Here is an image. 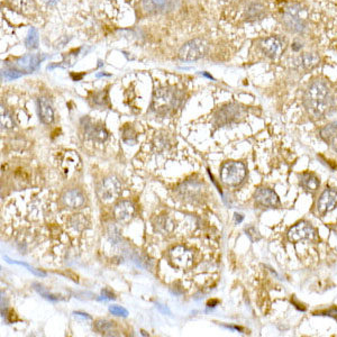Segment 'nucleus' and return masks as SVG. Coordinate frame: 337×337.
<instances>
[{
  "mask_svg": "<svg viewBox=\"0 0 337 337\" xmlns=\"http://www.w3.org/2000/svg\"><path fill=\"white\" fill-rule=\"evenodd\" d=\"M303 106L311 117L324 118L334 106V96L330 85L322 80L312 81L303 94Z\"/></svg>",
  "mask_w": 337,
  "mask_h": 337,
  "instance_id": "nucleus-1",
  "label": "nucleus"
},
{
  "mask_svg": "<svg viewBox=\"0 0 337 337\" xmlns=\"http://www.w3.org/2000/svg\"><path fill=\"white\" fill-rule=\"evenodd\" d=\"M183 101V94L181 91L174 88H162L156 90L152 102V108L158 115H166L174 112L181 106Z\"/></svg>",
  "mask_w": 337,
  "mask_h": 337,
  "instance_id": "nucleus-2",
  "label": "nucleus"
},
{
  "mask_svg": "<svg viewBox=\"0 0 337 337\" xmlns=\"http://www.w3.org/2000/svg\"><path fill=\"white\" fill-rule=\"evenodd\" d=\"M282 24L288 31L293 33H303L307 30V22L303 9L298 3H289L282 13Z\"/></svg>",
  "mask_w": 337,
  "mask_h": 337,
  "instance_id": "nucleus-3",
  "label": "nucleus"
},
{
  "mask_svg": "<svg viewBox=\"0 0 337 337\" xmlns=\"http://www.w3.org/2000/svg\"><path fill=\"white\" fill-rule=\"evenodd\" d=\"M246 168L242 162L228 161L220 168V179L223 183L229 187H236L244 181Z\"/></svg>",
  "mask_w": 337,
  "mask_h": 337,
  "instance_id": "nucleus-4",
  "label": "nucleus"
},
{
  "mask_svg": "<svg viewBox=\"0 0 337 337\" xmlns=\"http://www.w3.org/2000/svg\"><path fill=\"white\" fill-rule=\"evenodd\" d=\"M246 110L241 105L228 104L220 108L215 115V124L217 126H227L238 123L245 117Z\"/></svg>",
  "mask_w": 337,
  "mask_h": 337,
  "instance_id": "nucleus-5",
  "label": "nucleus"
},
{
  "mask_svg": "<svg viewBox=\"0 0 337 337\" xmlns=\"http://www.w3.org/2000/svg\"><path fill=\"white\" fill-rule=\"evenodd\" d=\"M122 194V183L116 176H108L105 178L99 183L97 188V195L100 200L110 203L115 199H117Z\"/></svg>",
  "mask_w": 337,
  "mask_h": 337,
  "instance_id": "nucleus-6",
  "label": "nucleus"
},
{
  "mask_svg": "<svg viewBox=\"0 0 337 337\" xmlns=\"http://www.w3.org/2000/svg\"><path fill=\"white\" fill-rule=\"evenodd\" d=\"M207 43L201 39H195L187 42L180 48L179 57L182 61H197L206 55Z\"/></svg>",
  "mask_w": 337,
  "mask_h": 337,
  "instance_id": "nucleus-7",
  "label": "nucleus"
},
{
  "mask_svg": "<svg viewBox=\"0 0 337 337\" xmlns=\"http://www.w3.org/2000/svg\"><path fill=\"white\" fill-rule=\"evenodd\" d=\"M204 195V187L203 183L198 181H187L182 183L181 186L178 188V196L182 200L187 201V203H197L201 199V197Z\"/></svg>",
  "mask_w": 337,
  "mask_h": 337,
  "instance_id": "nucleus-8",
  "label": "nucleus"
},
{
  "mask_svg": "<svg viewBox=\"0 0 337 337\" xmlns=\"http://www.w3.org/2000/svg\"><path fill=\"white\" fill-rule=\"evenodd\" d=\"M315 236V229L310 223L308 221H299V223L293 226L288 232V240L293 243H299V242L311 240Z\"/></svg>",
  "mask_w": 337,
  "mask_h": 337,
  "instance_id": "nucleus-9",
  "label": "nucleus"
},
{
  "mask_svg": "<svg viewBox=\"0 0 337 337\" xmlns=\"http://www.w3.org/2000/svg\"><path fill=\"white\" fill-rule=\"evenodd\" d=\"M260 48L266 57L274 60L285 51V42L279 36H269L261 41Z\"/></svg>",
  "mask_w": 337,
  "mask_h": 337,
  "instance_id": "nucleus-10",
  "label": "nucleus"
},
{
  "mask_svg": "<svg viewBox=\"0 0 337 337\" xmlns=\"http://www.w3.org/2000/svg\"><path fill=\"white\" fill-rule=\"evenodd\" d=\"M170 258L176 268L188 269L194 264V252L184 246H175L171 250Z\"/></svg>",
  "mask_w": 337,
  "mask_h": 337,
  "instance_id": "nucleus-11",
  "label": "nucleus"
},
{
  "mask_svg": "<svg viewBox=\"0 0 337 337\" xmlns=\"http://www.w3.org/2000/svg\"><path fill=\"white\" fill-rule=\"evenodd\" d=\"M255 204L260 207L275 208L280 206V200L278 195L269 188H258L254 194Z\"/></svg>",
  "mask_w": 337,
  "mask_h": 337,
  "instance_id": "nucleus-12",
  "label": "nucleus"
},
{
  "mask_svg": "<svg viewBox=\"0 0 337 337\" xmlns=\"http://www.w3.org/2000/svg\"><path fill=\"white\" fill-rule=\"evenodd\" d=\"M82 167L80 156L76 152H64L60 159V168L65 175H70L78 172Z\"/></svg>",
  "mask_w": 337,
  "mask_h": 337,
  "instance_id": "nucleus-13",
  "label": "nucleus"
},
{
  "mask_svg": "<svg viewBox=\"0 0 337 337\" xmlns=\"http://www.w3.org/2000/svg\"><path fill=\"white\" fill-rule=\"evenodd\" d=\"M337 204V189L326 188L317 200V211L320 215H326Z\"/></svg>",
  "mask_w": 337,
  "mask_h": 337,
  "instance_id": "nucleus-14",
  "label": "nucleus"
},
{
  "mask_svg": "<svg viewBox=\"0 0 337 337\" xmlns=\"http://www.w3.org/2000/svg\"><path fill=\"white\" fill-rule=\"evenodd\" d=\"M114 215L119 223H128L135 215V207L130 201L123 200L118 203L114 209Z\"/></svg>",
  "mask_w": 337,
  "mask_h": 337,
  "instance_id": "nucleus-15",
  "label": "nucleus"
},
{
  "mask_svg": "<svg viewBox=\"0 0 337 337\" xmlns=\"http://www.w3.org/2000/svg\"><path fill=\"white\" fill-rule=\"evenodd\" d=\"M319 63V57L315 53H303V54L299 55L294 59V67L298 70H311L315 67H317Z\"/></svg>",
  "mask_w": 337,
  "mask_h": 337,
  "instance_id": "nucleus-16",
  "label": "nucleus"
},
{
  "mask_svg": "<svg viewBox=\"0 0 337 337\" xmlns=\"http://www.w3.org/2000/svg\"><path fill=\"white\" fill-rule=\"evenodd\" d=\"M62 203L64 206L69 208H80L84 204V196L78 189H72V190L64 192L62 196Z\"/></svg>",
  "mask_w": 337,
  "mask_h": 337,
  "instance_id": "nucleus-17",
  "label": "nucleus"
},
{
  "mask_svg": "<svg viewBox=\"0 0 337 337\" xmlns=\"http://www.w3.org/2000/svg\"><path fill=\"white\" fill-rule=\"evenodd\" d=\"M39 115L44 124L48 125L54 121V110L52 108L51 102L46 98L42 97L39 99Z\"/></svg>",
  "mask_w": 337,
  "mask_h": 337,
  "instance_id": "nucleus-18",
  "label": "nucleus"
},
{
  "mask_svg": "<svg viewBox=\"0 0 337 337\" xmlns=\"http://www.w3.org/2000/svg\"><path fill=\"white\" fill-rule=\"evenodd\" d=\"M299 183L306 191L310 192L317 191L320 186L319 179L310 172H303V173L299 174Z\"/></svg>",
  "mask_w": 337,
  "mask_h": 337,
  "instance_id": "nucleus-19",
  "label": "nucleus"
},
{
  "mask_svg": "<svg viewBox=\"0 0 337 337\" xmlns=\"http://www.w3.org/2000/svg\"><path fill=\"white\" fill-rule=\"evenodd\" d=\"M11 8L23 15L33 14L36 9L34 0H8Z\"/></svg>",
  "mask_w": 337,
  "mask_h": 337,
  "instance_id": "nucleus-20",
  "label": "nucleus"
},
{
  "mask_svg": "<svg viewBox=\"0 0 337 337\" xmlns=\"http://www.w3.org/2000/svg\"><path fill=\"white\" fill-rule=\"evenodd\" d=\"M168 0H143V9L149 14H156L166 8Z\"/></svg>",
  "mask_w": 337,
  "mask_h": 337,
  "instance_id": "nucleus-21",
  "label": "nucleus"
},
{
  "mask_svg": "<svg viewBox=\"0 0 337 337\" xmlns=\"http://www.w3.org/2000/svg\"><path fill=\"white\" fill-rule=\"evenodd\" d=\"M43 59H41L40 56H36V55H25L18 61L17 65L22 69L26 70V71L31 72V71H34V70L39 67V64Z\"/></svg>",
  "mask_w": 337,
  "mask_h": 337,
  "instance_id": "nucleus-22",
  "label": "nucleus"
},
{
  "mask_svg": "<svg viewBox=\"0 0 337 337\" xmlns=\"http://www.w3.org/2000/svg\"><path fill=\"white\" fill-rule=\"evenodd\" d=\"M320 137H322L325 142L331 143L335 141L337 137V122L330 123V124L324 126L320 129Z\"/></svg>",
  "mask_w": 337,
  "mask_h": 337,
  "instance_id": "nucleus-23",
  "label": "nucleus"
},
{
  "mask_svg": "<svg viewBox=\"0 0 337 337\" xmlns=\"http://www.w3.org/2000/svg\"><path fill=\"white\" fill-rule=\"evenodd\" d=\"M265 15V8L263 7L260 3H252L249 6L248 10H246V16L250 20H256L264 17Z\"/></svg>",
  "mask_w": 337,
  "mask_h": 337,
  "instance_id": "nucleus-24",
  "label": "nucleus"
},
{
  "mask_svg": "<svg viewBox=\"0 0 337 337\" xmlns=\"http://www.w3.org/2000/svg\"><path fill=\"white\" fill-rule=\"evenodd\" d=\"M69 225L71 228L81 232L87 227L88 220L84 217V215H82V213H76V215H73L71 218L69 219Z\"/></svg>",
  "mask_w": 337,
  "mask_h": 337,
  "instance_id": "nucleus-25",
  "label": "nucleus"
},
{
  "mask_svg": "<svg viewBox=\"0 0 337 337\" xmlns=\"http://www.w3.org/2000/svg\"><path fill=\"white\" fill-rule=\"evenodd\" d=\"M87 135L98 142H104L108 137V133H107L104 127L90 126L87 128Z\"/></svg>",
  "mask_w": 337,
  "mask_h": 337,
  "instance_id": "nucleus-26",
  "label": "nucleus"
},
{
  "mask_svg": "<svg viewBox=\"0 0 337 337\" xmlns=\"http://www.w3.org/2000/svg\"><path fill=\"white\" fill-rule=\"evenodd\" d=\"M154 226H155L156 231H159L160 233H163V234L170 233L172 232V229H173V224H172L171 219L167 216L159 217V218L156 219Z\"/></svg>",
  "mask_w": 337,
  "mask_h": 337,
  "instance_id": "nucleus-27",
  "label": "nucleus"
},
{
  "mask_svg": "<svg viewBox=\"0 0 337 337\" xmlns=\"http://www.w3.org/2000/svg\"><path fill=\"white\" fill-rule=\"evenodd\" d=\"M115 328V323L108 322V320L104 319H98L96 323H94V330L97 332L101 333V334H107V333H110Z\"/></svg>",
  "mask_w": 337,
  "mask_h": 337,
  "instance_id": "nucleus-28",
  "label": "nucleus"
},
{
  "mask_svg": "<svg viewBox=\"0 0 337 337\" xmlns=\"http://www.w3.org/2000/svg\"><path fill=\"white\" fill-rule=\"evenodd\" d=\"M25 44H26L27 48H30V50L38 48V46H39V33H38V31L35 30V28H31L30 32H28Z\"/></svg>",
  "mask_w": 337,
  "mask_h": 337,
  "instance_id": "nucleus-29",
  "label": "nucleus"
},
{
  "mask_svg": "<svg viewBox=\"0 0 337 337\" xmlns=\"http://www.w3.org/2000/svg\"><path fill=\"white\" fill-rule=\"evenodd\" d=\"M123 141L128 145H134L136 143V133L131 126L127 125L123 129Z\"/></svg>",
  "mask_w": 337,
  "mask_h": 337,
  "instance_id": "nucleus-30",
  "label": "nucleus"
},
{
  "mask_svg": "<svg viewBox=\"0 0 337 337\" xmlns=\"http://www.w3.org/2000/svg\"><path fill=\"white\" fill-rule=\"evenodd\" d=\"M5 260H6L8 263H13V264H18V265L25 266L26 269H28V271H31L32 273H34L35 275H38V277H46V273H45V272H42V271H39V270L34 269V268H33V266L28 265L27 263H25V262H19V261L10 260V258H9V257H7V256H5Z\"/></svg>",
  "mask_w": 337,
  "mask_h": 337,
  "instance_id": "nucleus-31",
  "label": "nucleus"
},
{
  "mask_svg": "<svg viewBox=\"0 0 337 337\" xmlns=\"http://www.w3.org/2000/svg\"><path fill=\"white\" fill-rule=\"evenodd\" d=\"M14 125L15 123L11 115L7 110L3 109V107H1V126L6 127V128H11V127H14Z\"/></svg>",
  "mask_w": 337,
  "mask_h": 337,
  "instance_id": "nucleus-32",
  "label": "nucleus"
},
{
  "mask_svg": "<svg viewBox=\"0 0 337 337\" xmlns=\"http://www.w3.org/2000/svg\"><path fill=\"white\" fill-rule=\"evenodd\" d=\"M34 287H35V290L38 291V293L42 295V297H44L45 299L51 300V301H57V300H59V297H56V295H52L51 293H48V291L45 289L43 286L39 285V283H34Z\"/></svg>",
  "mask_w": 337,
  "mask_h": 337,
  "instance_id": "nucleus-33",
  "label": "nucleus"
},
{
  "mask_svg": "<svg viewBox=\"0 0 337 337\" xmlns=\"http://www.w3.org/2000/svg\"><path fill=\"white\" fill-rule=\"evenodd\" d=\"M155 146L158 147L159 150H167L171 146L170 139H168V136H162V135H159V136L155 138Z\"/></svg>",
  "mask_w": 337,
  "mask_h": 337,
  "instance_id": "nucleus-34",
  "label": "nucleus"
},
{
  "mask_svg": "<svg viewBox=\"0 0 337 337\" xmlns=\"http://www.w3.org/2000/svg\"><path fill=\"white\" fill-rule=\"evenodd\" d=\"M109 311L115 316H119V317H127L128 316L127 309L121 306H109Z\"/></svg>",
  "mask_w": 337,
  "mask_h": 337,
  "instance_id": "nucleus-35",
  "label": "nucleus"
},
{
  "mask_svg": "<svg viewBox=\"0 0 337 337\" xmlns=\"http://www.w3.org/2000/svg\"><path fill=\"white\" fill-rule=\"evenodd\" d=\"M246 235H248L253 242L258 241L261 238L260 233H258V231L255 227H249L248 229H246Z\"/></svg>",
  "mask_w": 337,
  "mask_h": 337,
  "instance_id": "nucleus-36",
  "label": "nucleus"
},
{
  "mask_svg": "<svg viewBox=\"0 0 337 337\" xmlns=\"http://www.w3.org/2000/svg\"><path fill=\"white\" fill-rule=\"evenodd\" d=\"M2 75L5 76V79L7 80H14L22 77V73L19 71H16V70H7V71H3Z\"/></svg>",
  "mask_w": 337,
  "mask_h": 337,
  "instance_id": "nucleus-37",
  "label": "nucleus"
},
{
  "mask_svg": "<svg viewBox=\"0 0 337 337\" xmlns=\"http://www.w3.org/2000/svg\"><path fill=\"white\" fill-rule=\"evenodd\" d=\"M93 101L94 104L97 106H105V102L107 101V97L104 96V92H100V93H97L96 96L93 98Z\"/></svg>",
  "mask_w": 337,
  "mask_h": 337,
  "instance_id": "nucleus-38",
  "label": "nucleus"
},
{
  "mask_svg": "<svg viewBox=\"0 0 337 337\" xmlns=\"http://www.w3.org/2000/svg\"><path fill=\"white\" fill-rule=\"evenodd\" d=\"M102 295H104V299H109V300L115 299L114 294L110 293V291L108 290H102Z\"/></svg>",
  "mask_w": 337,
  "mask_h": 337,
  "instance_id": "nucleus-39",
  "label": "nucleus"
},
{
  "mask_svg": "<svg viewBox=\"0 0 337 337\" xmlns=\"http://www.w3.org/2000/svg\"><path fill=\"white\" fill-rule=\"evenodd\" d=\"M76 315H79V316H82V317H85V318L90 319V316H88L87 314H82V312H76Z\"/></svg>",
  "mask_w": 337,
  "mask_h": 337,
  "instance_id": "nucleus-40",
  "label": "nucleus"
},
{
  "mask_svg": "<svg viewBox=\"0 0 337 337\" xmlns=\"http://www.w3.org/2000/svg\"><path fill=\"white\" fill-rule=\"evenodd\" d=\"M46 1H47L48 3H54V2L57 1V0H46Z\"/></svg>",
  "mask_w": 337,
  "mask_h": 337,
  "instance_id": "nucleus-41",
  "label": "nucleus"
},
{
  "mask_svg": "<svg viewBox=\"0 0 337 337\" xmlns=\"http://www.w3.org/2000/svg\"><path fill=\"white\" fill-rule=\"evenodd\" d=\"M335 151L337 152V137H336V139H335Z\"/></svg>",
  "mask_w": 337,
  "mask_h": 337,
  "instance_id": "nucleus-42",
  "label": "nucleus"
},
{
  "mask_svg": "<svg viewBox=\"0 0 337 337\" xmlns=\"http://www.w3.org/2000/svg\"><path fill=\"white\" fill-rule=\"evenodd\" d=\"M227 1H234V0H227Z\"/></svg>",
  "mask_w": 337,
  "mask_h": 337,
  "instance_id": "nucleus-43",
  "label": "nucleus"
},
{
  "mask_svg": "<svg viewBox=\"0 0 337 337\" xmlns=\"http://www.w3.org/2000/svg\"><path fill=\"white\" fill-rule=\"evenodd\" d=\"M335 232H336V235H337V229H336V231H335Z\"/></svg>",
  "mask_w": 337,
  "mask_h": 337,
  "instance_id": "nucleus-44",
  "label": "nucleus"
}]
</instances>
